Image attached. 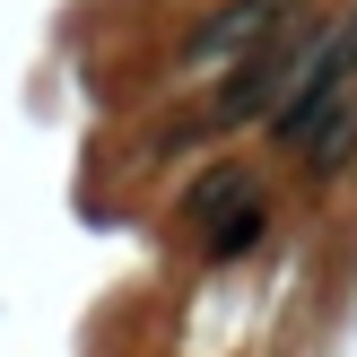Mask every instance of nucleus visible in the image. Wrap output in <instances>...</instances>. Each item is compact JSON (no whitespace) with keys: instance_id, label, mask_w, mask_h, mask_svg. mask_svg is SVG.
Here are the masks:
<instances>
[{"instance_id":"1","label":"nucleus","mask_w":357,"mask_h":357,"mask_svg":"<svg viewBox=\"0 0 357 357\" xmlns=\"http://www.w3.org/2000/svg\"><path fill=\"white\" fill-rule=\"evenodd\" d=\"M305 61H314V52L296 44V17H288L279 35H261V44L244 52L236 70H227L218 105H209V131H244V122H271L279 105L296 96V79H305Z\"/></svg>"},{"instance_id":"2","label":"nucleus","mask_w":357,"mask_h":357,"mask_svg":"<svg viewBox=\"0 0 357 357\" xmlns=\"http://www.w3.org/2000/svg\"><path fill=\"white\" fill-rule=\"evenodd\" d=\"M192 236H201V253H209V261H244L261 236H271V192H261V174H253L244 192H227L209 218H192Z\"/></svg>"},{"instance_id":"3","label":"nucleus","mask_w":357,"mask_h":357,"mask_svg":"<svg viewBox=\"0 0 357 357\" xmlns=\"http://www.w3.org/2000/svg\"><path fill=\"white\" fill-rule=\"evenodd\" d=\"M296 17V0H227L201 35H192V61H227V52H253L261 35H279Z\"/></svg>"},{"instance_id":"4","label":"nucleus","mask_w":357,"mask_h":357,"mask_svg":"<svg viewBox=\"0 0 357 357\" xmlns=\"http://www.w3.org/2000/svg\"><path fill=\"white\" fill-rule=\"evenodd\" d=\"M296 157H305V174H340L357 157V96L340 87V96L323 105V114L305 122V139H296Z\"/></svg>"},{"instance_id":"5","label":"nucleus","mask_w":357,"mask_h":357,"mask_svg":"<svg viewBox=\"0 0 357 357\" xmlns=\"http://www.w3.org/2000/svg\"><path fill=\"white\" fill-rule=\"evenodd\" d=\"M253 183V166H209V174H192L183 183V218H209V209L227 201V192H244Z\"/></svg>"}]
</instances>
